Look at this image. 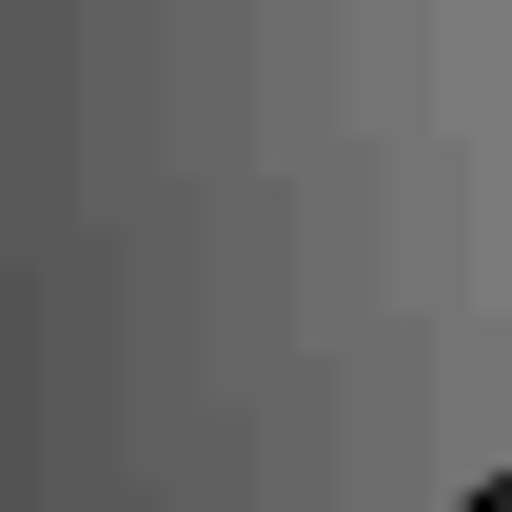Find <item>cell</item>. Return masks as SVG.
<instances>
[{
	"label": "cell",
	"mask_w": 512,
	"mask_h": 512,
	"mask_svg": "<svg viewBox=\"0 0 512 512\" xmlns=\"http://www.w3.org/2000/svg\"><path fill=\"white\" fill-rule=\"evenodd\" d=\"M473 512H512V473H493V493H473Z\"/></svg>",
	"instance_id": "cell-1"
}]
</instances>
